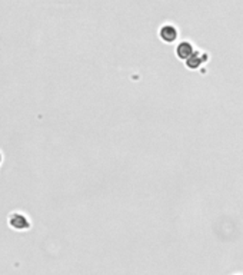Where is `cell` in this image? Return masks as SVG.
<instances>
[{
    "label": "cell",
    "instance_id": "obj_1",
    "mask_svg": "<svg viewBox=\"0 0 243 275\" xmlns=\"http://www.w3.org/2000/svg\"><path fill=\"white\" fill-rule=\"evenodd\" d=\"M7 222L10 225V228H13L14 231H28L29 228L32 226V222L25 214L21 212H12L9 215Z\"/></svg>",
    "mask_w": 243,
    "mask_h": 275
},
{
    "label": "cell",
    "instance_id": "obj_2",
    "mask_svg": "<svg viewBox=\"0 0 243 275\" xmlns=\"http://www.w3.org/2000/svg\"><path fill=\"white\" fill-rule=\"evenodd\" d=\"M178 28L172 23H164L163 26H160V29H159V37L166 43H173L178 39Z\"/></svg>",
    "mask_w": 243,
    "mask_h": 275
},
{
    "label": "cell",
    "instance_id": "obj_3",
    "mask_svg": "<svg viewBox=\"0 0 243 275\" xmlns=\"http://www.w3.org/2000/svg\"><path fill=\"white\" fill-rule=\"evenodd\" d=\"M196 53L195 51V48H193V44L190 42H180L178 44V48H176V55H178L179 59H182V60H187L189 58H192L193 55Z\"/></svg>",
    "mask_w": 243,
    "mask_h": 275
},
{
    "label": "cell",
    "instance_id": "obj_4",
    "mask_svg": "<svg viewBox=\"0 0 243 275\" xmlns=\"http://www.w3.org/2000/svg\"><path fill=\"white\" fill-rule=\"evenodd\" d=\"M207 59H209V55H206V53H202V55H200V53L196 52L192 58H189L187 60H186L185 63H186V66L190 69V71H195V69H198V67H199L203 62H206Z\"/></svg>",
    "mask_w": 243,
    "mask_h": 275
},
{
    "label": "cell",
    "instance_id": "obj_5",
    "mask_svg": "<svg viewBox=\"0 0 243 275\" xmlns=\"http://www.w3.org/2000/svg\"><path fill=\"white\" fill-rule=\"evenodd\" d=\"M2 161H3V155H2V152H0V164H2Z\"/></svg>",
    "mask_w": 243,
    "mask_h": 275
}]
</instances>
